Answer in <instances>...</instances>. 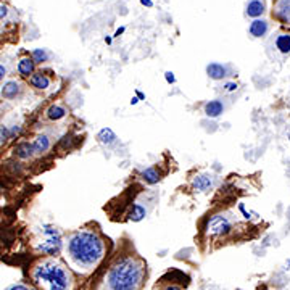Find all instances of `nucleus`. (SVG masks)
<instances>
[{
	"mask_svg": "<svg viewBox=\"0 0 290 290\" xmlns=\"http://www.w3.org/2000/svg\"><path fill=\"white\" fill-rule=\"evenodd\" d=\"M5 76H7V68L4 65H0V81H2Z\"/></svg>",
	"mask_w": 290,
	"mask_h": 290,
	"instance_id": "30",
	"label": "nucleus"
},
{
	"mask_svg": "<svg viewBox=\"0 0 290 290\" xmlns=\"http://www.w3.org/2000/svg\"><path fill=\"white\" fill-rule=\"evenodd\" d=\"M8 290H31L29 287L23 285V284H18V285H13V287H10Z\"/></svg>",
	"mask_w": 290,
	"mask_h": 290,
	"instance_id": "28",
	"label": "nucleus"
},
{
	"mask_svg": "<svg viewBox=\"0 0 290 290\" xmlns=\"http://www.w3.org/2000/svg\"><path fill=\"white\" fill-rule=\"evenodd\" d=\"M33 279L40 290H69L72 281L68 268L54 258L37 263L33 269Z\"/></svg>",
	"mask_w": 290,
	"mask_h": 290,
	"instance_id": "3",
	"label": "nucleus"
},
{
	"mask_svg": "<svg viewBox=\"0 0 290 290\" xmlns=\"http://www.w3.org/2000/svg\"><path fill=\"white\" fill-rule=\"evenodd\" d=\"M206 75L213 81H221L227 76V68L221 63H210L206 66Z\"/></svg>",
	"mask_w": 290,
	"mask_h": 290,
	"instance_id": "14",
	"label": "nucleus"
},
{
	"mask_svg": "<svg viewBox=\"0 0 290 290\" xmlns=\"http://www.w3.org/2000/svg\"><path fill=\"white\" fill-rule=\"evenodd\" d=\"M19 131H21V128H19V126H13L12 129H10V136H16V134H19Z\"/></svg>",
	"mask_w": 290,
	"mask_h": 290,
	"instance_id": "29",
	"label": "nucleus"
},
{
	"mask_svg": "<svg viewBox=\"0 0 290 290\" xmlns=\"http://www.w3.org/2000/svg\"><path fill=\"white\" fill-rule=\"evenodd\" d=\"M15 153L19 160H29L34 157V147H33V142H21L16 145Z\"/></svg>",
	"mask_w": 290,
	"mask_h": 290,
	"instance_id": "16",
	"label": "nucleus"
},
{
	"mask_svg": "<svg viewBox=\"0 0 290 290\" xmlns=\"http://www.w3.org/2000/svg\"><path fill=\"white\" fill-rule=\"evenodd\" d=\"M33 147H34L36 155L45 153L50 149V139L45 136V134H39V136L33 140Z\"/></svg>",
	"mask_w": 290,
	"mask_h": 290,
	"instance_id": "19",
	"label": "nucleus"
},
{
	"mask_svg": "<svg viewBox=\"0 0 290 290\" xmlns=\"http://www.w3.org/2000/svg\"><path fill=\"white\" fill-rule=\"evenodd\" d=\"M145 216H147V208L139 202L132 203V206L128 211V220L132 223H140L142 220H145Z\"/></svg>",
	"mask_w": 290,
	"mask_h": 290,
	"instance_id": "11",
	"label": "nucleus"
},
{
	"mask_svg": "<svg viewBox=\"0 0 290 290\" xmlns=\"http://www.w3.org/2000/svg\"><path fill=\"white\" fill-rule=\"evenodd\" d=\"M7 15H8V8H7L4 4H0V19L5 18Z\"/></svg>",
	"mask_w": 290,
	"mask_h": 290,
	"instance_id": "27",
	"label": "nucleus"
},
{
	"mask_svg": "<svg viewBox=\"0 0 290 290\" xmlns=\"http://www.w3.org/2000/svg\"><path fill=\"white\" fill-rule=\"evenodd\" d=\"M276 49L284 55L290 54V34H279L276 37Z\"/></svg>",
	"mask_w": 290,
	"mask_h": 290,
	"instance_id": "21",
	"label": "nucleus"
},
{
	"mask_svg": "<svg viewBox=\"0 0 290 290\" xmlns=\"http://www.w3.org/2000/svg\"><path fill=\"white\" fill-rule=\"evenodd\" d=\"M140 178L145 184L149 185H155L161 181V173L158 171V168L155 166H150V168H145L142 173H140Z\"/></svg>",
	"mask_w": 290,
	"mask_h": 290,
	"instance_id": "12",
	"label": "nucleus"
},
{
	"mask_svg": "<svg viewBox=\"0 0 290 290\" xmlns=\"http://www.w3.org/2000/svg\"><path fill=\"white\" fill-rule=\"evenodd\" d=\"M276 16L284 23L290 21V0H279L276 5Z\"/></svg>",
	"mask_w": 290,
	"mask_h": 290,
	"instance_id": "18",
	"label": "nucleus"
},
{
	"mask_svg": "<svg viewBox=\"0 0 290 290\" xmlns=\"http://www.w3.org/2000/svg\"><path fill=\"white\" fill-rule=\"evenodd\" d=\"M66 256L71 264H75L79 271H92L105 256L107 245L102 235L94 229H79L68 237Z\"/></svg>",
	"mask_w": 290,
	"mask_h": 290,
	"instance_id": "1",
	"label": "nucleus"
},
{
	"mask_svg": "<svg viewBox=\"0 0 290 290\" xmlns=\"http://www.w3.org/2000/svg\"><path fill=\"white\" fill-rule=\"evenodd\" d=\"M164 290H182V288H179V287H176V285H170V287H166Z\"/></svg>",
	"mask_w": 290,
	"mask_h": 290,
	"instance_id": "35",
	"label": "nucleus"
},
{
	"mask_svg": "<svg viewBox=\"0 0 290 290\" xmlns=\"http://www.w3.org/2000/svg\"><path fill=\"white\" fill-rule=\"evenodd\" d=\"M268 31H269V25L266 19H260V18H256L253 19V21L250 23V28H248V33H250L252 37H264L268 34Z\"/></svg>",
	"mask_w": 290,
	"mask_h": 290,
	"instance_id": "8",
	"label": "nucleus"
},
{
	"mask_svg": "<svg viewBox=\"0 0 290 290\" xmlns=\"http://www.w3.org/2000/svg\"><path fill=\"white\" fill-rule=\"evenodd\" d=\"M288 140H290V136H288Z\"/></svg>",
	"mask_w": 290,
	"mask_h": 290,
	"instance_id": "37",
	"label": "nucleus"
},
{
	"mask_svg": "<svg viewBox=\"0 0 290 290\" xmlns=\"http://www.w3.org/2000/svg\"><path fill=\"white\" fill-rule=\"evenodd\" d=\"M19 94H21V84H19L18 81H8L2 86V89H0V95L7 100L16 99Z\"/></svg>",
	"mask_w": 290,
	"mask_h": 290,
	"instance_id": "7",
	"label": "nucleus"
},
{
	"mask_svg": "<svg viewBox=\"0 0 290 290\" xmlns=\"http://www.w3.org/2000/svg\"><path fill=\"white\" fill-rule=\"evenodd\" d=\"M116 139H118V137H116L115 131L110 129V128H103V129H100L99 134H97V140H99L100 143H103V145H111V143H115Z\"/></svg>",
	"mask_w": 290,
	"mask_h": 290,
	"instance_id": "20",
	"label": "nucleus"
},
{
	"mask_svg": "<svg viewBox=\"0 0 290 290\" xmlns=\"http://www.w3.org/2000/svg\"><path fill=\"white\" fill-rule=\"evenodd\" d=\"M137 103H139V99H137V97H132V99H131V105H137Z\"/></svg>",
	"mask_w": 290,
	"mask_h": 290,
	"instance_id": "33",
	"label": "nucleus"
},
{
	"mask_svg": "<svg viewBox=\"0 0 290 290\" xmlns=\"http://www.w3.org/2000/svg\"><path fill=\"white\" fill-rule=\"evenodd\" d=\"M203 111L208 118H220L224 113V103L221 100H210L205 103Z\"/></svg>",
	"mask_w": 290,
	"mask_h": 290,
	"instance_id": "9",
	"label": "nucleus"
},
{
	"mask_svg": "<svg viewBox=\"0 0 290 290\" xmlns=\"http://www.w3.org/2000/svg\"><path fill=\"white\" fill-rule=\"evenodd\" d=\"M145 277V266L134 255L121 256L105 276L107 290H137Z\"/></svg>",
	"mask_w": 290,
	"mask_h": 290,
	"instance_id": "2",
	"label": "nucleus"
},
{
	"mask_svg": "<svg viewBox=\"0 0 290 290\" xmlns=\"http://www.w3.org/2000/svg\"><path fill=\"white\" fill-rule=\"evenodd\" d=\"M234 231V220L229 213H216L208 218L205 226V234L211 237H224Z\"/></svg>",
	"mask_w": 290,
	"mask_h": 290,
	"instance_id": "4",
	"label": "nucleus"
},
{
	"mask_svg": "<svg viewBox=\"0 0 290 290\" xmlns=\"http://www.w3.org/2000/svg\"><path fill=\"white\" fill-rule=\"evenodd\" d=\"M237 89H239V84L234 81H227L223 84V90H226V92H235Z\"/></svg>",
	"mask_w": 290,
	"mask_h": 290,
	"instance_id": "24",
	"label": "nucleus"
},
{
	"mask_svg": "<svg viewBox=\"0 0 290 290\" xmlns=\"http://www.w3.org/2000/svg\"><path fill=\"white\" fill-rule=\"evenodd\" d=\"M42 240L37 245V252L44 253V255H57L61 247H63V242H61V234L57 227L54 226H44L42 227Z\"/></svg>",
	"mask_w": 290,
	"mask_h": 290,
	"instance_id": "5",
	"label": "nucleus"
},
{
	"mask_svg": "<svg viewBox=\"0 0 290 290\" xmlns=\"http://www.w3.org/2000/svg\"><path fill=\"white\" fill-rule=\"evenodd\" d=\"M239 211L244 214V218L247 221H252L253 220V216H258L256 213H252V211H247V208H245V205L244 203H239Z\"/></svg>",
	"mask_w": 290,
	"mask_h": 290,
	"instance_id": "23",
	"label": "nucleus"
},
{
	"mask_svg": "<svg viewBox=\"0 0 290 290\" xmlns=\"http://www.w3.org/2000/svg\"><path fill=\"white\" fill-rule=\"evenodd\" d=\"M31 58H33L34 63H45L49 60V54L44 49H36V50H33V57Z\"/></svg>",
	"mask_w": 290,
	"mask_h": 290,
	"instance_id": "22",
	"label": "nucleus"
},
{
	"mask_svg": "<svg viewBox=\"0 0 290 290\" xmlns=\"http://www.w3.org/2000/svg\"><path fill=\"white\" fill-rule=\"evenodd\" d=\"M164 79H166V82H168V84H174V82H176L174 72H171V71H166V72H164Z\"/></svg>",
	"mask_w": 290,
	"mask_h": 290,
	"instance_id": "26",
	"label": "nucleus"
},
{
	"mask_svg": "<svg viewBox=\"0 0 290 290\" xmlns=\"http://www.w3.org/2000/svg\"><path fill=\"white\" fill-rule=\"evenodd\" d=\"M140 4H142V5H147V7H152V5H153L152 0H140Z\"/></svg>",
	"mask_w": 290,
	"mask_h": 290,
	"instance_id": "32",
	"label": "nucleus"
},
{
	"mask_svg": "<svg viewBox=\"0 0 290 290\" xmlns=\"http://www.w3.org/2000/svg\"><path fill=\"white\" fill-rule=\"evenodd\" d=\"M8 139H12V136H10V129L2 126V128H0V143L7 142Z\"/></svg>",
	"mask_w": 290,
	"mask_h": 290,
	"instance_id": "25",
	"label": "nucleus"
},
{
	"mask_svg": "<svg viewBox=\"0 0 290 290\" xmlns=\"http://www.w3.org/2000/svg\"><path fill=\"white\" fill-rule=\"evenodd\" d=\"M105 42H107V44H111V37H105Z\"/></svg>",
	"mask_w": 290,
	"mask_h": 290,
	"instance_id": "36",
	"label": "nucleus"
},
{
	"mask_svg": "<svg viewBox=\"0 0 290 290\" xmlns=\"http://www.w3.org/2000/svg\"><path fill=\"white\" fill-rule=\"evenodd\" d=\"M266 12V4L264 0H250V2L247 4V8H245V13L247 16L250 18H260L263 13Z\"/></svg>",
	"mask_w": 290,
	"mask_h": 290,
	"instance_id": "10",
	"label": "nucleus"
},
{
	"mask_svg": "<svg viewBox=\"0 0 290 290\" xmlns=\"http://www.w3.org/2000/svg\"><path fill=\"white\" fill-rule=\"evenodd\" d=\"M136 94H137V99H139V100H145V94H143V92L137 90V92H136Z\"/></svg>",
	"mask_w": 290,
	"mask_h": 290,
	"instance_id": "31",
	"label": "nucleus"
},
{
	"mask_svg": "<svg viewBox=\"0 0 290 290\" xmlns=\"http://www.w3.org/2000/svg\"><path fill=\"white\" fill-rule=\"evenodd\" d=\"M124 33V28H119L116 33H115V37H119V34H123Z\"/></svg>",
	"mask_w": 290,
	"mask_h": 290,
	"instance_id": "34",
	"label": "nucleus"
},
{
	"mask_svg": "<svg viewBox=\"0 0 290 290\" xmlns=\"http://www.w3.org/2000/svg\"><path fill=\"white\" fill-rule=\"evenodd\" d=\"M192 187L195 192H200V194L210 192L214 187V176L210 173H200V174L194 176Z\"/></svg>",
	"mask_w": 290,
	"mask_h": 290,
	"instance_id": "6",
	"label": "nucleus"
},
{
	"mask_svg": "<svg viewBox=\"0 0 290 290\" xmlns=\"http://www.w3.org/2000/svg\"><path fill=\"white\" fill-rule=\"evenodd\" d=\"M34 68H36V63L33 61V58H21L18 61V72H19V76H23V78L33 76Z\"/></svg>",
	"mask_w": 290,
	"mask_h": 290,
	"instance_id": "17",
	"label": "nucleus"
},
{
	"mask_svg": "<svg viewBox=\"0 0 290 290\" xmlns=\"http://www.w3.org/2000/svg\"><path fill=\"white\" fill-rule=\"evenodd\" d=\"M68 115V110L63 107V105H58V103H54V105H50L45 111V116L50 119V121H60L63 119L65 116Z\"/></svg>",
	"mask_w": 290,
	"mask_h": 290,
	"instance_id": "15",
	"label": "nucleus"
},
{
	"mask_svg": "<svg viewBox=\"0 0 290 290\" xmlns=\"http://www.w3.org/2000/svg\"><path fill=\"white\" fill-rule=\"evenodd\" d=\"M29 82H31V86L37 90H47L52 84L50 78L42 75V72H34V75L29 78Z\"/></svg>",
	"mask_w": 290,
	"mask_h": 290,
	"instance_id": "13",
	"label": "nucleus"
}]
</instances>
